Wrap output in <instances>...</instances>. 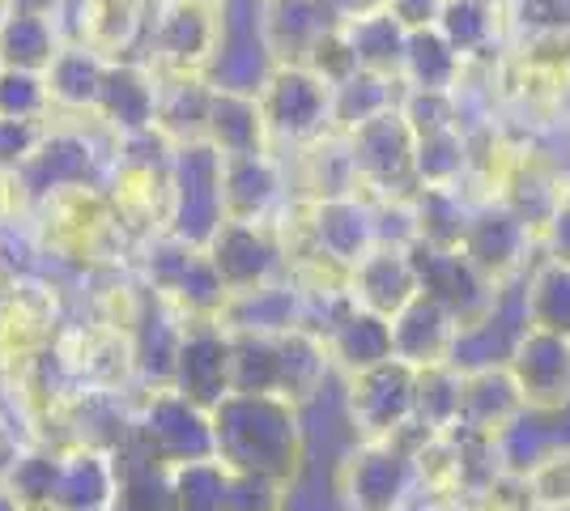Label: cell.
Listing matches in <instances>:
<instances>
[{
  "label": "cell",
  "mask_w": 570,
  "mask_h": 511,
  "mask_svg": "<svg viewBox=\"0 0 570 511\" xmlns=\"http://www.w3.org/2000/svg\"><path fill=\"white\" fill-rule=\"evenodd\" d=\"M214 431L217 461L226 469L273 478L289 490L298 487L307 464V426L294 401L230 392L214 410Z\"/></svg>",
  "instance_id": "1"
},
{
  "label": "cell",
  "mask_w": 570,
  "mask_h": 511,
  "mask_svg": "<svg viewBox=\"0 0 570 511\" xmlns=\"http://www.w3.org/2000/svg\"><path fill=\"white\" fill-rule=\"evenodd\" d=\"M119 167V137L102 120L86 116H51L43 141L35 158L13 179V193L22 209H39L56 196L81 193V188H102L111 193Z\"/></svg>",
  "instance_id": "2"
},
{
  "label": "cell",
  "mask_w": 570,
  "mask_h": 511,
  "mask_svg": "<svg viewBox=\"0 0 570 511\" xmlns=\"http://www.w3.org/2000/svg\"><path fill=\"white\" fill-rule=\"evenodd\" d=\"M426 431L413 422L396 439H354L336 461L333 494L341 511H404L417 487L413 452Z\"/></svg>",
  "instance_id": "3"
},
{
  "label": "cell",
  "mask_w": 570,
  "mask_h": 511,
  "mask_svg": "<svg viewBox=\"0 0 570 511\" xmlns=\"http://www.w3.org/2000/svg\"><path fill=\"white\" fill-rule=\"evenodd\" d=\"M261 111L273 154H298L333 137V86L307 65H277L261 86Z\"/></svg>",
  "instance_id": "4"
},
{
  "label": "cell",
  "mask_w": 570,
  "mask_h": 511,
  "mask_svg": "<svg viewBox=\"0 0 570 511\" xmlns=\"http://www.w3.org/2000/svg\"><path fill=\"white\" fill-rule=\"evenodd\" d=\"M222 175H226V158L209 141H188V146L175 149L167 235L191 247L214 244V235L226 226Z\"/></svg>",
  "instance_id": "5"
},
{
  "label": "cell",
  "mask_w": 570,
  "mask_h": 511,
  "mask_svg": "<svg viewBox=\"0 0 570 511\" xmlns=\"http://www.w3.org/2000/svg\"><path fill=\"white\" fill-rule=\"evenodd\" d=\"M137 443L163 469L217 461L214 410L196 405V401H188L184 392L175 389L141 392V405H137Z\"/></svg>",
  "instance_id": "6"
},
{
  "label": "cell",
  "mask_w": 570,
  "mask_h": 511,
  "mask_svg": "<svg viewBox=\"0 0 570 511\" xmlns=\"http://www.w3.org/2000/svg\"><path fill=\"white\" fill-rule=\"evenodd\" d=\"M226 39V13L191 0H167L154 26H149V48L145 65L154 73H205L214 69L217 51Z\"/></svg>",
  "instance_id": "7"
},
{
  "label": "cell",
  "mask_w": 570,
  "mask_h": 511,
  "mask_svg": "<svg viewBox=\"0 0 570 511\" xmlns=\"http://www.w3.org/2000/svg\"><path fill=\"white\" fill-rule=\"evenodd\" d=\"M413 405H417V371L401 358L350 375L341 392V410L354 439H396L413 426Z\"/></svg>",
  "instance_id": "8"
},
{
  "label": "cell",
  "mask_w": 570,
  "mask_h": 511,
  "mask_svg": "<svg viewBox=\"0 0 570 511\" xmlns=\"http://www.w3.org/2000/svg\"><path fill=\"white\" fill-rule=\"evenodd\" d=\"M460 252L494 286H515V282H523V273L541 261V235L523 218H515L502 200H481L469 218Z\"/></svg>",
  "instance_id": "9"
},
{
  "label": "cell",
  "mask_w": 570,
  "mask_h": 511,
  "mask_svg": "<svg viewBox=\"0 0 570 511\" xmlns=\"http://www.w3.org/2000/svg\"><path fill=\"white\" fill-rule=\"evenodd\" d=\"M350 141V158H354L357 184L366 196H413L417 179H413V154H417V137L404 124L401 107L387 111L380 120L362 124L354 132H345Z\"/></svg>",
  "instance_id": "10"
},
{
  "label": "cell",
  "mask_w": 570,
  "mask_h": 511,
  "mask_svg": "<svg viewBox=\"0 0 570 511\" xmlns=\"http://www.w3.org/2000/svg\"><path fill=\"white\" fill-rule=\"evenodd\" d=\"M413 265H417V282L422 294L434 298L448 316L469 328L476 320H485L502 298V286H494L481 268L460 252V247H413Z\"/></svg>",
  "instance_id": "11"
},
{
  "label": "cell",
  "mask_w": 570,
  "mask_h": 511,
  "mask_svg": "<svg viewBox=\"0 0 570 511\" xmlns=\"http://www.w3.org/2000/svg\"><path fill=\"white\" fill-rule=\"evenodd\" d=\"M170 389L205 410H217L235 392V333L222 320H188Z\"/></svg>",
  "instance_id": "12"
},
{
  "label": "cell",
  "mask_w": 570,
  "mask_h": 511,
  "mask_svg": "<svg viewBox=\"0 0 570 511\" xmlns=\"http://www.w3.org/2000/svg\"><path fill=\"white\" fill-rule=\"evenodd\" d=\"M217 277L230 294H247L289 277V256L277 226H252V222H226L205 247Z\"/></svg>",
  "instance_id": "13"
},
{
  "label": "cell",
  "mask_w": 570,
  "mask_h": 511,
  "mask_svg": "<svg viewBox=\"0 0 570 511\" xmlns=\"http://www.w3.org/2000/svg\"><path fill=\"white\" fill-rule=\"evenodd\" d=\"M294 184L282 154H247L226 158L222 175V205L226 222H252V226H277L294 205Z\"/></svg>",
  "instance_id": "14"
},
{
  "label": "cell",
  "mask_w": 570,
  "mask_h": 511,
  "mask_svg": "<svg viewBox=\"0 0 570 511\" xmlns=\"http://www.w3.org/2000/svg\"><path fill=\"white\" fill-rule=\"evenodd\" d=\"M507 371L515 375V384L523 392V405L532 414H570V337L546 333V328H523Z\"/></svg>",
  "instance_id": "15"
},
{
  "label": "cell",
  "mask_w": 570,
  "mask_h": 511,
  "mask_svg": "<svg viewBox=\"0 0 570 511\" xmlns=\"http://www.w3.org/2000/svg\"><path fill=\"white\" fill-rule=\"evenodd\" d=\"M570 179L567 170L549 158L546 149L532 146H511L507 167L499 175V193L494 200H502L515 218H523L537 235L549 226V218L558 214V205L567 200Z\"/></svg>",
  "instance_id": "16"
},
{
  "label": "cell",
  "mask_w": 570,
  "mask_h": 511,
  "mask_svg": "<svg viewBox=\"0 0 570 511\" xmlns=\"http://www.w3.org/2000/svg\"><path fill=\"white\" fill-rule=\"evenodd\" d=\"M256 22L273 65H307L315 43L341 30V13L328 0H256Z\"/></svg>",
  "instance_id": "17"
},
{
  "label": "cell",
  "mask_w": 570,
  "mask_h": 511,
  "mask_svg": "<svg viewBox=\"0 0 570 511\" xmlns=\"http://www.w3.org/2000/svg\"><path fill=\"white\" fill-rule=\"evenodd\" d=\"M184 328H188V316H184L175 303H167L163 294H154L145 286L137 320H132V328H128V345H132V363H137L141 392L170 389Z\"/></svg>",
  "instance_id": "18"
},
{
  "label": "cell",
  "mask_w": 570,
  "mask_h": 511,
  "mask_svg": "<svg viewBox=\"0 0 570 511\" xmlns=\"http://www.w3.org/2000/svg\"><path fill=\"white\" fill-rule=\"evenodd\" d=\"M345 291H350L354 307H362V312H375V316H383V320H396L404 307L422 294L413 252H401V247H375L362 265L350 268Z\"/></svg>",
  "instance_id": "19"
},
{
  "label": "cell",
  "mask_w": 570,
  "mask_h": 511,
  "mask_svg": "<svg viewBox=\"0 0 570 511\" xmlns=\"http://www.w3.org/2000/svg\"><path fill=\"white\" fill-rule=\"evenodd\" d=\"M95 120L107 124L116 137L158 128V73L145 60H111Z\"/></svg>",
  "instance_id": "20"
},
{
  "label": "cell",
  "mask_w": 570,
  "mask_h": 511,
  "mask_svg": "<svg viewBox=\"0 0 570 511\" xmlns=\"http://www.w3.org/2000/svg\"><path fill=\"white\" fill-rule=\"evenodd\" d=\"M119 499V461L107 448L72 443L60 461L56 482V511H116Z\"/></svg>",
  "instance_id": "21"
},
{
  "label": "cell",
  "mask_w": 570,
  "mask_h": 511,
  "mask_svg": "<svg viewBox=\"0 0 570 511\" xmlns=\"http://www.w3.org/2000/svg\"><path fill=\"white\" fill-rule=\"evenodd\" d=\"M455 337H460V324L434 298H426V294H417L401 316L392 320V350L413 371L452 363Z\"/></svg>",
  "instance_id": "22"
},
{
  "label": "cell",
  "mask_w": 570,
  "mask_h": 511,
  "mask_svg": "<svg viewBox=\"0 0 570 511\" xmlns=\"http://www.w3.org/2000/svg\"><path fill=\"white\" fill-rule=\"evenodd\" d=\"M282 158L289 167V184H294L298 200H333V196L362 193L354 158H350V141L341 132L298 149V154H282Z\"/></svg>",
  "instance_id": "23"
},
{
  "label": "cell",
  "mask_w": 570,
  "mask_h": 511,
  "mask_svg": "<svg viewBox=\"0 0 570 511\" xmlns=\"http://www.w3.org/2000/svg\"><path fill=\"white\" fill-rule=\"evenodd\" d=\"M222 324L230 333H256V337H282L303 328V291L294 277H282L273 286L247 294H230L222 307Z\"/></svg>",
  "instance_id": "24"
},
{
  "label": "cell",
  "mask_w": 570,
  "mask_h": 511,
  "mask_svg": "<svg viewBox=\"0 0 570 511\" xmlns=\"http://www.w3.org/2000/svg\"><path fill=\"white\" fill-rule=\"evenodd\" d=\"M333 375V354H328V341L320 333L294 328V333L277 337V396L294 401L298 410H307Z\"/></svg>",
  "instance_id": "25"
},
{
  "label": "cell",
  "mask_w": 570,
  "mask_h": 511,
  "mask_svg": "<svg viewBox=\"0 0 570 511\" xmlns=\"http://www.w3.org/2000/svg\"><path fill=\"white\" fill-rule=\"evenodd\" d=\"M439 35L464 56V65L502 60L507 43H511L507 13L494 4H481V0H448V9L439 18Z\"/></svg>",
  "instance_id": "26"
},
{
  "label": "cell",
  "mask_w": 570,
  "mask_h": 511,
  "mask_svg": "<svg viewBox=\"0 0 570 511\" xmlns=\"http://www.w3.org/2000/svg\"><path fill=\"white\" fill-rule=\"evenodd\" d=\"M520 414H528V405H523V392L507 366L469 371L464 375V401H460V426L464 431L494 439L502 426H511Z\"/></svg>",
  "instance_id": "27"
},
{
  "label": "cell",
  "mask_w": 570,
  "mask_h": 511,
  "mask_svg": "<svg viewBox=\"0 0 570 511\" xmlns=\"http://www.w3.org/2000/svg\"><path fill=\"white\" fill-rule=\"evenodd\" d=\"M324 341H328V354H333V366L341 380L375 371V366L396 358V350H392V320L375 316V312H362V307H350Z\"/></svg>",
  "instance_id": "28"
},
{
  "label": "cell",
  "mask_w": 570,
  "mask_h": 511,
  "mask_svg": "<svg viewBox=\"0 0 570 511\" xmlns=\"http://www.w3.org/2000/svg\"><path fill=\"white\" fill-rule=\"evenodd\" d=\"M205 141L222 158H247V154H268V124H264L261 98L243 95V90H217L209 107V128Z\"/></svg>",
  "instance_id": "29"
},
{
  "label": "cell",
  "mask_w": 570,
  "mask_h": 511,
  "mask_svg": "<svg viewBox=\"0 0 570 511\" xmlns=\"http://www.w3.org/2000/svg\"><path fill=\"white\" fill-rule=\"evenodd\" d=\"M111 60L95 48H60V56L51 60L48 69V90L56 116H95L98 95H102V81H107Z\"/></svg>",
  "instance_id": "30"
},
{
  "label": "cell",
  "mask_w": 570,
  "mask_h": 511,
  "mask_svg": "<svg viewBox=\"0 0 570 511\" xmlns=\"http://www.w3.org/2000/svg\"><path fill=\"white\" fill-rule=\"evenodd\" d=\"M214 81L205 73H158V128L175 146L205 141Z\"/></svg>",
  "instance_id": "31"
},
{
  "label": "cell",
  "mask_w": 570,
  "mask_h": 511,
  "mask_svg": "<svg viewBox=\"0 0 570 511\" xmlns=\"http://www.w3.org/2000/svg\"><path fill=\"white\" fill-rule=\"evenodd\" d=\"M520 298L528 328H546V333L570 337V261L541 252V261L523 273Z\"/></svg>",
  "instance_id": "32"
},
{
  "label": "cell",
  "mask_w": 570,
  "mask_h": 511,
  "mask_svg": "<svg viewBox=\"0 0 570 511\" xmlns=\"http://www.w3.org/2000/svg\"><path fill=\"white\" fill-rule=\"evenodd\" d=\"M464 73V56L434 30H413L409 48H404L401 86L404 90H422V95H452L455 81Z\"/></svg>",
  "instance_id": "33"
},
{
  "label": "cell",
  "mask_w": 570,
  "mask_h": 511,
  "mask_svg": "<svg viewBox=\"0 0 570 511\" xmlns=\"http://www.w3.org/2000/svg\"><path fill=\"white\" fill-rule=\"evenodd\" d=\"M567 443L562 426H553V417L546 414H520L511 426H502L494 435V461H499L502 478H528L537 464L546 461L549 452H558Z\"/></svg>",
  "instance_id": "34"
},
{
  "label": "cell",
  "mask_w": 570,
  "mask_h": 511,
  "mask_svg": "<svg viewBox=\"0 0 570 511\" xmlns=\"http://www.w3.org/2000/svg\"><path fill=\"white\" fill-rule=\"evenodd\" d=\"M507 69L523 81H537L549 90H570V30H537L511 35Z\"/></svg>",
  "instance_id": "35"
},
{
  "label": "cell",
  "mask_w": 570,
  "mask_h": 511,
  "mask_svg": "<svg viewBox=\"0 0 570 511\" xmlns=\"http://www.w3.org/2000/svg\"><path fill=\"white\" fill-rule=\"evenodd\" d=\"M345 39H350V51H354L362 73H380V77H396V81H401L409 30H404L387 9L345 22Z\"/></svg>",
  "instance_id": "36"
},
{
  "label": "cell",
  "mask_w": 570,
  "mask_h": 511,
  "mask_svg": "<svg viewBox=\"0 0 570 511\" xmlns=\"http://www.w3.org/2000/svg\"><path fill=\"white\" fill-rule=\"evenodd\" d=\"M404 98V86L396 77H380V73H362L345 77L341 86H333V124L336 132H354L362 124L380 120L387 111H396Z\"/></svg>",
  "instance_id": "37"
},
{
  "label": "cell",
  "mask_w": 570,
  "mask_h": 511,
  "mask_svg": "<svg viewBox=\"0 0 570 511\" xmlns=\"http://www.w3.org/2000/svg\"><path fill=\"white\" fill-rule=\"evenodd\" d=\"M413 218H417V244L422 247H460L473 218L476 200L460 188H417Z\"/></svg>",
  "instance_id": "38"
},
{
  "label": "cell",
  "mask_w": 570,
  "mask_h": 511,
  "mask_svg": "<svg viewBox=\"0 0 570 511\" xmlns=\"http://www.w3.org/2000/svg\"><path fill=\"white\" fill-rule=\"evenodd\" d=\"M60 35L51 18L30 13H0V69H22V73H48L51 60L60 56Z\"/></svg>",
  "instance_id": "39"
},
{
  "label": "cell",
  "mask_w": 570,
  "mask_h": 511,
  "mask_svg": "<svg viewBox=\"0 0 570 511\" xmlns=\"http://www.w3.org/2000/svg\"><path fill=\"white\" fill-rule=\"evenodd\" d=\"M469 132L464 128H443V132H426L417 137V154H413V179L417 188H460L469 184Z\"/></svg>",
  "instance_id": "40"
},
{
  "label": "cell",
  "mask_w": 570,
  "mask_h": 511,
  "mask_svg": "<svg viewBox=\"0 0 570 511\" xmlns=\"http://www.w3.org/2000/svg\"><path fill=\"white\" fill-rule=\"evenodd\" d=\"M460 401H464V371L452 363H439L417 371V405H413V422L426 435H448L460 426Z\"/></svg>",
  "instance_id": "41"
},
{
  "label": "cell",
  "mask_w": 570,
  "mask_h": 511,
  "mask_svg": "<svg viewBox=\"0 0 570 511\" xmlns=\"http://www.w3.org/2000/svg\"><path fill=\"white\" fill-rule=\"evenodd\" d=\"M60 461H65V448L30 443L22 461L13 464L9 482H4V499L13 508H51L56 503V482H60Z\"/></svg>",
  "instance_id": "42"
},
{
  "label": "cell",
  "mask_w": 570,
  "mask_h": 511,
  "mask_svg": "<svg viewBox=\"0 0 570 511\" xmlns=\"http://www.w3.org/2000/svg\"><path fill=\"white\" fill-rule=\"evenodd\" d=\"M230 469L222 461H196L170 469V499L175 511H226Z\"/></svg>",
  "instance_id": "43"
},
{
  "label": "cell",
  "mask_w": 570,
  "mask_h": 511,
  "mask_svg": "<svg viewBox=\"0 0 570 511\" xmlns=\"http://www.w3.org/2000/svg\"><path fill=\"white\" fill-rule=\"evenodd\" d=\"M235 392L277 396V337L235 333Z\"/></svg>",
  "instance_id": "44"
},
{
  "label": "cell",
  "mask_w": 570,
  "mask_h": 511,
  "mask_svg": "<svg viewBox=\"0 0 570 511\" xmlns=\"http://www.w3.org/2000/svg\"><path fill=\"white\" fill-rule=\"evenodd\" d=\"M56 116L48 90V73L0 69V120H35L48 124Z\"/></svg>",
  "instance_id": "45"
},
{
  "label": "cell",
  "mask_w": 570,
  "mask_h": 511,
  "mask_svg": "<svg viewBox=\"0 0 570 511\" xmlns=\"http://www.w3.org/2000/svg\"><path fill=\"white\" fill-rule=\"evenodd\" d=\"M523 482H528V494H532L537 511L570 508V439L558 452H549L546 461L537 464Z\"/></svg>",
  "instance_id": "46"
},
{
  "label": "cell",
  "mask_w": 570,
  "mask_h": 511,
  "mask_svg": "<svg viewBox=\"0 0 570 511\" xmlns=\"http://www.w3.org/2000/svg\"><path fill=\"white\" fill-rule=\"evenodd\" d=\"M375 205V239L380 247H417V218H413V200L409 196H371Z\"/></svg>",
  "instance_id": "47"
},
{
  "label": "cell",
  "mask_w": 570,
  "mask_h": 511,
  "mask_svg": "<svg viewBox=\"0 0 570 511\" xmlns=\"http://www.w3.org/2000/svg\"><path fill=\"white\" fill-rule=\"evenodd\" d=\"M226 511H289V487L256 473H235L226 487Z\"/></svg>",
  "instance_id": "48"
},
{
  "label": "cell",
  "mask_w": 570,
  "mask_h": 511,
  "mask_svg": "<svg viewBox=\"0 0 570 511\" xmlns=\"http://www.w3.org/2000/svg\"><path fill=\"white\" fill-rule=\"evenodd\" d=\"M401 116H404V124L413 128V137L443 132V128H460L452 95H422V90H404Z\"/></svg>",
  "instance_id": "49"
},
{
  "label": "cell",
  "mask_w": 570,
  "mask_h": 511,
  "mask_svg": "<svg viewBox=\"0 0 570 511\" xmlns=\"http://www.w3.org/2000/svg\"><path fill=\"white\" fill-rule=\"evenodd\" d=\"M48 124H35V120H0V175H4V179H18V175H22L26 163L35 158L39 141H43Z\"/></svg>",
  "instance_id": "50"
},
{
  "label": "cell",
  "mask_w": 570,
  "mask_h": 511,
  "mask_svg": "<svg viewBox=\"0 0 570 511\" xmlns=\"http://www.w3.org/2000/svg\"><path fill=\"white\" fill-rule=\"evenodd\" d=\"M507 26L511 35L570 30V0H507Z\"/></svg>",
  "instance_id": "51"
},
{
  "label": "cell",
  "mask_w": 570,
  "mask_h": 511,
  "mask_svg": "<svg viewBox=\"0 0 570 511\" xmlns=\"http://www.w3.org/2000/svg\"><path fill=\"white\" fill-rule=\"evenodd\" d=\"M311 73H320L328 86H341L345 77L357 73V60L354 51H350V39H345V22H341V30H333V35H324L320 43H315V51H311L307 60Z\"/></svg>",
  "instance_id": "52"
},
{
  "label": "cell",
  "mask_w": 570,
  "mask_h": 511,
  "mask_svg": "<svg viewBox=\"0 0 570 511\" xmlns=\"http://www.w3.org/2000/svg\"><path fill=\"white\" fill-rule=\"evenodd\" d=\"M95 9H98V0H60V4H56L51 26H56V35H60L65 48H90Z\"/></svg>",
  "instance_id": "53"
},
{
  "label": "cell",
  "mask_w": 570,
  "mask_h": 511,
  "mask_svg": "<svg viewBox=\"0 0 570 511\" xmlns=\"http://www.w3.org/2000/svg\"><path fill=\"white\" fill-rule=\"evenodd\" d=\"M448 0H387V13L413 35V30H434L443 18Z\"/></svg>",
  "instance_id": "54"
},
{
  "label": "cell",
  "mask_w": 570,
  "mask_h": 511,
  "mask_svg": "<svg viewBox=\"0 0 570 511\" xmlns=\"http://www.w3.org/2000/svg\"><path fill=\"white\" fill-rule=\"evenodd\" d=\"M541 252H546V256H558V261H570V193H567V200L558 205V214L549 218L546 230H541Z\"/></svg>",
  "instance_id": "55"
},
{
  "label": "cell",
  "mask_w": 570,
  "mask_h": 511,
  "mask_svg": "<svg viewBox=\"0 0 570 511\" xmlns=\"http://www.w3.org/2000/svg\"><path fill=\"white\" fill-rule=\"evenodd\" d=\"M30 448L4 417H0V494H4V482H9V473H13V464L22 461V452Z\"/></svg>",
  "instance_id": "56"
},
{
  "label": "cell",
  "mask_w": 570,
  "mask_h": 511,
  "mask_svg": "<svg viewBox=\"0 0 570 511\" xmlns=\"http://www.w3.org/2000/svg\"><path fill=\"white\" fill-rule=\"evenodd\" d=\"M336 13H341V22H354V18H366V13H383L387 9V0H328Z\"/></svg>",
  "instance_id": "57"
},
{
  "label": "cell",
  "mask_w": 570,
  "mask_h": 511,
  "mask_svg": "<svg viewBox=\"0 0 570 511\" xmlns=\"http://www.w3.org/2000/svg\"><path fill=\"white\" fill-rule=\"evenodd\" d=\"M60 0H0V13H30V18H51Z\"/></svg>",
  "instance_id": "58"
},
{
  "label": "cell",
  "mask_w": 570,
  "mask_h": 511,
  "mask_svg": "<svg viewBox=\"0 0 570 511\" xmlns=\"http://www.w3.org/2000/svg\"><path fill=\"white\" fill-rule=\"evenodd\" d=\"M13 209H18V193H13V179H4V175H0V218H4V214H13Z\"/></svg>",
  "instance_id": "59"
},
{
  "label": "cell",
  "mask_w": 570,
  "mask_h": 511,
  "mask_svg": "<svg viewBox=\"0 0 570 511\" xmlns=\"http://www.w3.org/2000/svg\"><path fill=\"white\" fill-rule=\"evenodd\" d=\"M191 4H209V9H226L230 0H191Z\"/></svg>",
  "instance_id": "60"
},
{
  "label": "cell",
  "mask_w": 570,
  "mask_h": 511,
  "mask_svg": "<svg viewBox=\"0 0 570 511\" xmlns=\"http://www.w3.org/2000/svg\"><path fill=\"white\" fill-rule=\"evenodd\" d=\"M481 4H494V9H502V13H507V0H481Z\"/></svg>",
  "instance_id": "61"
},
{
  "label": "cell",
  "mask_w": 570,
  "mask_h": 511,
  "mask_svg": "<svg viewBox=\"0 0 570 511\" xmlns=\"http://www.w3.org/2000/svg\"><path fill=\"white\" fill-rule=\"evenodd\" d=\"M13 511H56V508H13Z\"/></svg>",
  "instance_id": "62"
},
{
  "label": "cell",
  "mask_w": 570,
  "mask_h": 511,
  "mask_svg": "<svg viewBox=\"0 0 570 511\" xmlns=\"http://www.w3.org/2000/svg\"><path fill=\"white\" fill-rule=\"evenodd\" d=\"M558 511H570V508H558Z\"/></svg>",
  "instance_id": "63"
}]
</instances>
